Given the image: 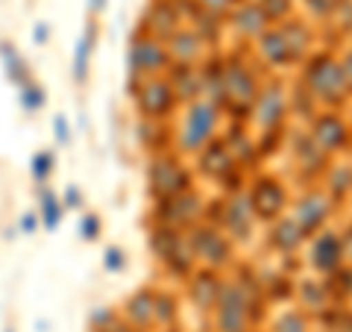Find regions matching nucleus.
<instances>
[{
  "label": "nucleus",
  "instance_id": "nucleus-24",
  "mask_svg": "<svg viewBox=\"0 0 352 332\" xmlns=\"http://www.w3.org/2000/svg\"><path fill=\"white\" fill-rule=\"evenodd\" d=\"M0 56H3V65H6V74H9V80H15L21 85H27V65L24 59L15 53L12 44H6V41H0Z\"/></svg>",
  "mask_w": 352,
  "mask_h": 332
},
{
  "label": "nucleus",
  "instance_id": "nucleus-6",
  "mask_svg": "<svg viewBox=\"0 0 352 332\" xmlns=\"http://www.w3.org/2000/svg\"><path fill=\"white\" fill-rule=\"evenodd\" d=\"M168 50L164 44L153 36H135L132 39V48H129V65H132V74L147 80V76H156L164 65H168Z\"/></svg>",
  "mask_w": 352,
  "mask_h": 332
},
{
  "label": "nucleus",
  "instance_id": "nucleus-20",
  "mask_svg": "<svg viewBox=\"0 0 352 332\" xmlns=\"http://www.w3.org/2000/svg\"><path fill=\"white\" fill-rule=\"evenodd\" d=\"M250 218H252V206L247 194H235L232 200L226 203V232L232 236H250Z\"/></svg>",
  "mask_w": 352,
  "mask_h": 332
},
{
  "label": "nucleus",
  "instance_id": "nucleus-19",
  "mask_svg": "<svg viewBox=\"0 0 352 332\" xmlns=\"http://www.w3.org/2000/svg\"><path fill=\"white\" fill-rule=\"evenodd\" d=\"M282 30V36H285V44H288V53H291V65L294 62H300L308 48H311V30H308L302 21H285V24L279 27Z\"/></svg>",
  "mask_w": 352,
  "mask_h": 332
},
{
  "label": "nucleus",
  "instance_id": "nucleus-5",
  "mask_svg": "<svg viewBox=\"0 0 352 332\" xmlns=\"http://www.w3.org/2000/svg\"><path fill=\"white\" fill-rule=\"evenodd\" d=\"M256 97H258V85H256L252 71H247L244 62H226L223 65V101L238 106V112H247L256 103Z\"/></svg>",
  "mask_w": 352,
  "mask_h": 332
},
{
  "label": "nucleus",
  "instance_id": "nucleus-8",
  "mask_svg": "<svg viewBox=\"0 0 352 332\" xmlns=\"http://www.w3.org/2000/svg\"><path fill=\"white\" fill-rule=\"evenodd\" d=\"M285 109H288V101H285V92L279 83L264 85V92H258L256 103H252V124L258 129H279V124L285 121Z\"/></svg>",
  "mask_w": 352,
  "mask_h": 332
},
{
  "label": "nucleus",
  "instance_id": "nucleus-3",
  "mask_svg": "<svg viewBox=\"0 0 352 332\" xmlns=\"http://www.w3.org/2000/svg\"><path fill=\"white\" fill-rule=\"evenodd\" d=\"M150 188L162 200H170V197L182 194V191H191V174L173 156H162L150 165Z\"/></svg>",
  "mask_w": 352,
  "mask_h": 332
},
{
  "label": "nucleus",
  "instance_id": "nucleus-9",
  "mask_svg": "<svg viewBox=\"0 0 352 332\" xmlns=\"http://www.w3.org/2000/svg\"><path fill=\"white\" fill-rule=\"evenodd\" d=\"M329 215H332V200H329L323 191H308L294 203V215L291 218L296 220V227H300L305 236H311V232L323 229Z\"/></svg>",
  "mask_w": 352,
  "mask_h": 332
},
{
  "label": "nucleus",
  "instance_id": "nucleus-10",
  "mask_svg": "<svg viewBox=\"0 0 352 332\" xmlns=\"http://www.w3.org/2000/svg\"><path fill=\"white\" fill-rule=\"evenodd\" d=\"M188 247L208 268H220V264H226L229 256H232V245L217 229H194V238L188 241Z\"/></svg>",
  "mask_w": 352,
  "mask_h": 332
},
{
  "label": "nucleus",
  "instance_id": "nucleus-21",
  "mask_svg": "<svg viewBox=\"0 0 352 332\" xmlns=\"http://www.w3.org/2000/svg\"><path fill=\"white\" fill-rule=\"evenodd\" d=\"M273 247L282 250V253H294L296 247L302 245L305 232L296 227V220L288 215V218H276V224H273Z\"/></svg>",
  "mask_w": 352,
  "mask_h": 332
},
{
  "label": "nucleus",
  "instance_id": "nucleus-11",
  "mask_svg": "<svg viewBox=\"0 0 352 332\" xmlns=\"http://www.w3.org/2000/svg\"><path fill=\"white\" fill-rule=\"evenodd\" d=\"M308 262L317 273H338L340 264H344V241H340L338 232H317L311 241V253H308Z\"/></svg>",
  "mask_w": 352,
  "mask_h": 332
},
{
  "label": "nucleus",
  "instance_id": "nucleus-31",
  "mask_svg": "<svg viewBox=\"0 0 352 332\" xmlns=\"http://www.w3.org/2000/svg\"><path fill=\"white\" fill-rule=\"evenodd\" d=\"M103 264H106V271H124V264H126V256H124V250L120 247H106L103 253Z\"/></svg>",
  "mask_w": 352,
  "mask_h": 332
},
{
  "label": "nucleus",
  "instance_id": "nucleus-14",
  "mask_svg": "<svg viewBox=\"0 0 352 332\" xmlns=\"http://www.w3.org/2000/svg\"><path fill=\"white\" fill-rule=\"evenodd\" d=\"M159 212H173L168 218H162V227H173L176 229V227L194 224L197 215L203 212V203H200V197H197L194 191H182V194L170 197V200H162Z\"/></svg>",
  "mask_w": 352,
  "mask_h": 332
},
{
  "label": "nucleus",
  "instance_id": "nucleus-39",
  "mask_svg": "<svg viewBox=\"0 0 352 332\" xmlns=\"http://www.w3.org/2000/svg\"><path fill=\"white\" fill-rule=\"evenodd\" d=\"M106 3L109 0H88V9H91V12H103Z\"/></svg>",
  "mask_w": 352,
  "mask_h": 332
},
{
  "label": "nucleus",
  "instance_id": "nucleus-32",
  "mask_svg": "<svg viewBox=\"0 0 352 332\" xmlns=\"http://www.w3.org/2000/svg\"><path fill=\"white\" fill-rule=\"evenodd\" d=\"M80 232H82V238H85V241L100 238V218H97V215H82V220H80Z\"/></svg>",
  "mask_w": 352,
  "mask_h": 332
},
{
  "label": "nucleus",
  "instance_id": "nucleus-35",
  "mask_svg": "<svg viewBox=\"0 0 352 332\" xmlns=\"http://www.w3.org/2000/svg\"><path fill=\"white\" fill-rule=\"evenodd\" d=\"M340 68H344V76H346V88L352 92V48L340 56Z\"/></svg>",
  "mask_w": 352,
  "mask_h": 332
},
{
  "label": "nucleus",
  "instance_id": "nucleus-40",
  "mask_svg": "<svg viewBox=\"0 0 352 332\" xmlns=\"http://www.w3.org/2000/svg\"><path fill=\"white\" fill-rule=\"evenodd\" d=\"M349 138H352V129H349Z\"/></svg>",
  "mask_w": 352,
  "mask_h": 332
},
{
  "label": "nucleus",
  "instance_id": "nucleus-12",
  "mask_svg": "<svg viewBox=\"0 0 352 332\" xmlns=\"http://www.w3.org/2000/svg\"><path fill=\"white\" fill-rule=\"evenodd\" d=\"M311 141L317 145V150L323 153H338L349 147V127L344 124V118H338L332 112H326L314 121L311 127Z\"/></svg>",
  "mask_w": 352,
  "mask_h": 332
},
{
  "label": "nucleus",
  "instance_id": "nucleus-33",
  "mask_svg": "<svg viewBox=\"0 0 352 332\" xmlns=\"http://www.w3.org/2000/svg\"><path fill=\"white\" fill-rule=\"evenodd\" d=\"M302 3L308 6V12L317 15V18H329V12H332L335 0H302Z\"/></svg>",
  "mask_w": 352,
  "mask_h": 332
},
{
  "label": "nucleus",
  "instance_id": "nucleus-17",
  "mask_svg": "<svg viewBox=\"0 0 352 332\" xmlns=\"http://www.w3.org/2000/svg\"><path fill=\"white\" fill-rule=\"evenodd\" d=\"M235 168V159L223 141H208L200 150V171L206 176H214V180H223V176Z\"/></svg>",
  "mask_w": 352,
  "mask_h": 332
},
{
  "label": "nucleus",
  "instance_id": "nucleus-36",
  "mask_svg": "<svg viewBox=\"0 0 352 332\" xmlns=\"http://www.w3.org/2000/svg\"><path fill=\"white\" fill-rule=\"evenodd\" d=\"M65 206H71V209L82 206V200H80V188H76V185H68V191H65Z\"/></svg>",
  "mask_w": 352,
  "mask_h": 332
},
{
  "label": "nucleus",
  "instance_id": "nucleus-30",
  "mask_svg": "<svg viewBox=\"0 0 352 332\" xmlns=\"http://www.w3.org/2000/svg\"><path fill=\"white\" fill-rule=\"evenodd\" d=\"M50 168H53V156H50V153H36V156H32V176H36L38 183L47 180Z\"/></svg>",
  "mask_w": 352,
  "mask_h": 332
},
{
  "label": "nucleus",
  "instance_id": "nucleus-38",
  "mask_svg": "<svg viewBox=\"0 0 352 332\" xmlns=\"http://www.w3.org/2000/svg\"><path fill=\"white\" fill-rule=\"evenodd\" d=\"M36 224H38V218L36 215H24V220H21V229H24V232H32V229H36Z\"/></svg>",
  "mask_w": 352,
  "mask_h": 332
},
{
  "label": "nucleus",
  "instance_id": "nucleus-28",
  "mask_svg": "<svg viewBox=\"0 0 352 332\" xmlns=\"http://www.w3.org/2000/svg\"><path fill=\"white\" fill-rule=\"evenodd\" d=\"M21 103H24L27 112H36V109L44 106V88L36 85V83H27L24 85V97H21Z\"/></svg>",
  "mask_w": 352,
  "mask_h": 332
},
{
  "label": "nucleus",
  "instance_id": "nucleus-37",
  "mask_svg": "<svg viewBox=\"0 0 352 332\" xmlns=\"http://www.w3.org/2000/svg\"><path fill=\"white\" fill-rule=\"evenodd\" d=\"M47 39H50V30H47V24H36V30H32V41L44 44Z\"/></svg>",
  "mask_w": 352,
  "mask_h": 332
},
{
  "label": "nucleus",
  "instance_id": "nucleus-16",
  "mask_svg": "<svg viewBox=\"0 0 352 332\" xmlns=\"http://www.w3.org/2000/svg\"><path fill=\"white\" fill-rule=\"evenodd\" d=\"M206 41L197 30H179L173 39H168V56L179 65H197L203 59Z\"/></svg>",
  "mask_w": 352,
  "mask_h": 332
},
{
  "label": "nucleus",
  "instance_id": "nucleus-4",
  "mask_svg": "<svg viewBox=\"0 0 352 332\" xmlns=\"http://www.w3.org/2000/svg\"><path fill=\"white\" fill-rule=\"evenodd\" d=\"M135 101L141 115L147 121H159V118H168L176 106V94H173V85L162 76H147L141 88H135Z\"/></svg>",
  "mask_w": 352,
  "mask_h": 332
},
{
  "label": "nucleus",
  "instance_id": "nucleus-15",
  "mask_svg": "<svg viewBox=\"0 0 352 332\" xmlns=\"http://www.w3.org/2000/svg\"><path fill=\"white\" fill-rule=\"evenodd\" d=\"M147 30L153 32V39H173L179 32V9L170 0H150L147 6Z\"/></svg>",
  "mask_w": 352,
  "mask_h": 332
},
{
  "label": "nucleus",
  "instance_id": "nucleus-13",
  "mask_svg": "<svg viewBox=\"0 0 352 332\" xmlns=\"http://www.w3.org/2000/svg\"><path fill=\"white\" fill-rule=\"evenodd\" d=\"M229 21L238 36L244 39H261L270 30V21L264 15V9L258 6V0H241V3L229 12Z\"/></svg>",
  "mask_w": 352,
  "mask_h": 332
},
{
  "label": "nucleus",
  "instance_id": "nucleus-29",
  "mask_svg": "<svg viewBox=\"0 0 352 332\" xmlns=\"http://www.w3.org/2000/svg\"><path fill=\"white\" fill-rule=\"evenodd\" d=\"M241 3V0H197V6L203 9V12L208 15H226V12H232V9Z\"/></svg>",
  "mask_w": 352,
  "mask_h": 332
},
{
  "label": "nucleus",
  "instance_id": "nucleus-1",
  "mask_svg": "<svg viewBox=\"0 0 352 332\" xmlns=\"http://www.w3.org/2000/svg\"><path fill=\"white\" fill-rule=\"evenodd\" d=\"M305 85L308 94L320 103L338 106L346 101V76L340 68V59H335L332 53H317V56L308 59L305 65Z\"/></svg>",
  "mask_w": 352,
  "mask_h": 332
},
{
  "label": "nucleus",
  "instance_id": "nucleus-18",
  "mask_svg": "<svg viewBox=\"0 0 352 332\" xmlns=\"http://www.w3.org/2000/svg\"><path fill=\"white\" fill-rule=\"evenodd\" d=\"M258 53L264 62H270L273 68H282V65H291V53L288 44H285V36L279 27H270L264 36L258 39Z\"/></svg>",
  "mask_w": 352,
  "mask_h": 332
},
{
  "label": "nucleus",
  "instance_id": "nucleus-26",
  "mask_svg": "<svg viewBox=\"0 0 352 332\" xmlns=\"http://www.w3.org/2000/svg\"><path fill=\"white\" fill-rule=\"evenodd\" d=\"M258 6L264 9V15H267L270 24H276V21H288L291 12H294V0H258Z\"/></svg>",
  "mask_w": 352,
  "mask_h": 332
},
{
  "label": "nucleus",
  "instance_id": "nucleus-7",
  "mask_svg": "<svg viewBox=\"0 0 352 332\" xmlns=\"http://www.w3.org/2000/svg\"><path fill=\"white\" fill-rule=\"evenodd\" d=\"M247 197H250L252 215L261 218V220H276V218H282V209H285V203H288V194H285L282 183L270 180V176H261V180L252 183Z\"/></svg>",
  "mask_w": 352,
  "mask_h": 332
},
{
  "label": "nucleus",
  "instance_id": "nucleus-23",
  "mask_svg": "<svg viewBox=\"0 0 352 332\" xmlns=\"http://www.w3.org/2000/svg\"><path fill=\"white\" fill-rule=\"evenodd\" d=\"M94 36H97L94 24H88L85 36L76 41V53H74V80H76V83H85V76H88V56H91Z\"/></svg>",
  "mask_w": 352,
  "mask_h": 332
},
{
  "label": "nucleus",
  "instance_id": "nucleus-22",
  "mask_svg": "<svg viewBox=\"0 0 352 332\" xmlns=\"http://www.w3.org/2000/svg\"><path fill=\"white\" fill-rule=\"evenodd\" d=\"M179 74H173V94L182 97V101H197L203 88V71H194V65H179Z\"/></svg>",
  "mask_w": 352,
  "mask_h": 332
},
{
  "label": "nucleus",
  "instance_id": "nucleus-25",
  "mask_svg": "<svg viewBox=\"0 0 352 332\" xmlns=\"http://www.w3.org/2000/svg\"><path fill=\"white\" fill-rule=\"evenodd\" d=\"M41 215H44V227L53 229L62 220V206H59V197L50 194L47 188H41Z\"/></svg>",
  "mask_w": 352,
  "mask_h": 332
},
{
  "label": "nucleus",
  "instance_id": "nucleus-2",
  "mask_svg": "<svg viewBox=\"0 0 352 332\" xmlns=\"http://www.w3.org/2000/svg\"><path fill=\"white\" fill-rule=\"evenodd\" d=\"M217 121H220V112L214 101H206V97L191 101L188 115H185L179 129V147L185 153H200L208 141H214Z\"/></svg>",
  "mask_w": 352,
  "mask_h": 332
},
{
  "label": "nucleus",
  "instance_id": "nucleus-27",
  "mask_svg": "<svg viewBox=\"0 0 352 332\" xmlns=\"http://www.w3.org/2000/svg\"><path fill=\"white\" fill-rule=\"evenodd\" d=\"M329 176H332V194L335 197L352 191V165H335Z\"/></svg>",
  "mask_w": 352,
  "mask_h": 332
},
{
  "label": "nucleus",
  "instance_id": "nucleus-34",
  "mask_svg": "<svg viewBox=\"0 0 352 332\" xmlns=\"http://www.w3.org/2000/svg\"><path fill=\"white\" fill-rule=\"evenodd\" d=\"M53 132H56L59 145H68V141H71V129H68V121H65V118L53 121Z\"/></svg>",
  "mask_w": 352,
  "mask_h": 332
}]
</instances>
